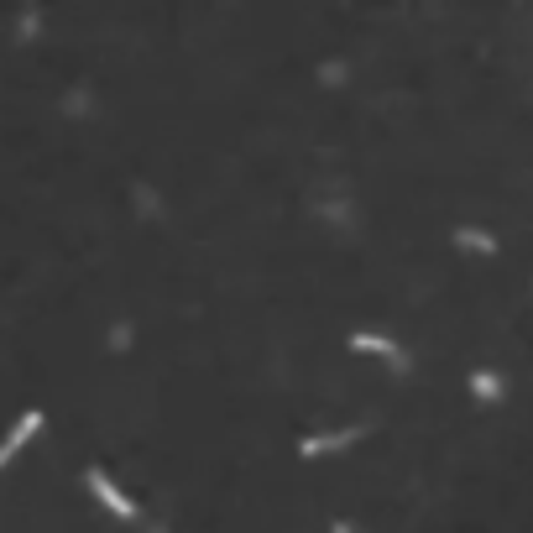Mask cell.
<instances>
[{
  "label": "cell",
  "mask_w": 533,
  "mask_h": 533,
  "mask_svg": "<svg viewBox=\"0 0 533 533\" xmlns=\"http://www.w3.org/2000/svg\"><path fill=\"white\" fill-rule=\"evenodd\" d=\"M37 429H42V413H37V408H32V413H21V424H16V429H11L6 439H0V471L11 466V460H16V450L27 445V439H32Z\"/></svg>",
  "instance_id": "1"
},
{
  "label": "cell",
  "mask_w": 533,
  "mask_h": 533,
  "mask_svg": "<svg viewBox=\"0 0 533 533\" xmlns=\"http://www.w3.org/2000/svg\"><path fill=\"white\" fill-rule=\"evenodd\" d=\"M89 492H95V497L110 507V513H121V518H131V513H136V507H131V497H126V492H121V486H115L105 471H89Z\"/></svg>",
  "instance_id": "2"
},
{
  "label": "cell",
  "mask_w": 533,
  "mask_h": 533,
  "mask_svg": "<svg viewBox=\"0 0 533 533\" xmlns=\"http://www.w3.org/2000/svg\"><path fill=\"white\" fill-rule=\"evenodd\" d=\"M351 439H361V429H340V434H319V439H304V455H324V450H345Z\"/></svg>",
  "instance_id": "3"
},
{
  "label": "cell",
  "mask_w": 533,
  "mask_h": 533,
  "mask_svg": "<svg viewBox=\"0 0 533 533\" xmlns=\"http://www.w3.org/2000/svg\"><path fill=\"white\" fill-rule=\"evenodd\" d=\"M351 345H356V351H382V356H398V345L382 340V335H356Z\"/></svg>",
  "instance_id": "4"
},
{
  "label": "cell",
  "mask_w": 533,
  "mask_h": 533,
  "mask_svg": "<svg viewBox=\"0 0 533 533\" xmlns=\"http://www.w3.org/2000/svg\"><path fill=\"white\" fill-rule=\"evenodd\" d=\"M460 241H466V246H476V251H492V241H486V236H476V230H460Z\"/></svg>",
  "instance_id": "5"
}]
</instances>
